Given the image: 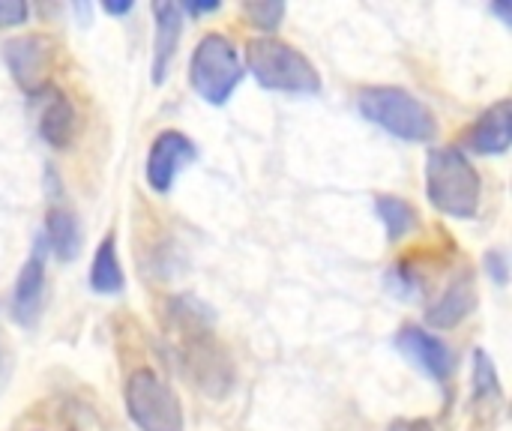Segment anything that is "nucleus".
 <instances>
[{"instance_id":"ddd939ff","label":"nucleus","mask_w":512,"mask_h":431,"mask_svg":"<svg viewBox=\"0 0 512 431\" xmlns=\"http://www.w3.org/2000/svg\"><path fill=\"white\" fill-rule=\"evenodd\" d=\"M153 21H156V33H153V63H150V81L159 87L165 84L180 36H183V12L177 3H153Z\"/></svg>"},{"instance_id":"f257e3e1","label":"nucleus","mask_w":512,"mask_h":431,"mask_svg":"<svg viewBox=\"0 0 512 431\" xmlns=\"http://www.w3.org/2000/svg\"><path fill=\"white\" fill-rule=\"evenodd\" d=\"M165 330L189 384L210 399H225L234 387V363L213 330V315L195 297L165 303Z\"/></svg>"},{"instance_id":"b1692460","label":"nucleus","mask_w":512,"mask_h":431,"mask_svg":"<svg viewBox=\"0 0 512 431\" xmlns=\"http://www.w3.org/2000/svg\"><path fill=\"white\" fill-rule=\"evenodd\" d=\"M132 0H123V3H102V12L105 15H129L132 12Z\"/></svg>"},{"instance_id":"6ab92c4d","label":"nucleus","mask_w":512,"mask_h":431,"mask_svg":"<svg viewBox=\"0 0 512 431\" xmlns=\"http://www.w3.org/2000/svg\"><path fill=\"white\" fill-rule=\"evenodd\" d=\"M243 15L249 18L252 27L273 33L285 18V3H279V0H252V3H243Z\"/></svg>"},{"instance_id":"423d86ee","label":"nucleus","mask_w":512,"mask_h":431,"mask_svg":"<svg viewBox=\"0 0 512 431\" xmlns=\"http://www.w3.org/2000/svg\"><path fill=\"white\" fill-rule=\"evenodd\" d=\"M123 405L138 431H183L180 399L153 369H135L126 378Z\"/></svg>"},{"instance_id":"f3484780","label":"nucleus","mask_w":512,"mask_h":431,"mask_svg":"<svg viewBox=\"0 0 512 431\" xmlns=\"http://www.w3.org/2000/svg\"><path fill=\"white\" fill-rule=\"evenodd\" d=\"M375 213H378V219H381L390 243L405 240L417 228V222H420L414 204L405 201V198H399V195H378L375 198Z\"/></svg>"},{"instance_id":"f8f14e48","label":"nucleus","mask_w":512,"mask_h":431,"mask_svg":"<svg viewBox=\"0 0 512 431\" xmlns=\"http://www.w3.org/2000/svg\"><path fill=\"white\" fill-rule=\"evenodd\" d=\"M512 141V105L510 99H501L489 105L474 126L465 135V147L480 156H501L510 150Z\"/></svg>"},{"instance_id":"dca6fc26","label":"nucleus","mask_w":512,"mask_h":431,"mask_svg":"<svg viewBox=\"0 0 512 431\" xmlns=\"http://www.w3.org/2000/svg\"><path fill=\"white\" fill-rule=\"evenodd\" d=\"M126 285V276H123V267H120V258H117V243H114V234H105V240L99 243L96 255H93V264H90V288L96 294H120Z\"/></svg>"},{"instance_id":"9b49d317","label":"nucleus","mask_w":512,"mask_h":431,"mask_svg":"<svg viewBox=\"0 0 512 431\" xmlns=\"http://www.w3.org/2000/svg\"><path fill=\"white\" fill-rule=\"evenodd\" d=\"M45 240L36 237L18 279H15V288H12V318L21 324V327H33L39 321V312H42V303H45Z\"/></svg>"},{"instance_id":"2eb2a0df","label":"nucleus","mask_w":512,"mask_h":431,"mask_svg":"<svg viewBox=\"0 0 512 431\" xmlns=\"http://www.w3.org/2000/svg\"><path fill=\"white\" fill-rule=\"evenodd\" d=\"M42 240H45V249L60 264H72L81 252V225H78L75 213L66 207H51V213L45 219Z\"/></svg>"},{"instance_id":"393cba45","label":"nucleus","mask_w":512,"mask_h":431,"mask_svg":"<svg viewBox=\"0 0 512 431\" xmlns=\"http://www.w3.org/2000/svg\"><path fill=\"white\" fill-rule=\"evenodd\" d=\"M492 12H495V15H501V21H504V24L510 27V24H512V6H510V3H492Z\"/></svg>"},{"instance_id":"20e7f679","label":"nucleus","mask_w":512,"mask_h":431,"mask_svg":"<svg viewBox=\"0 0 512 431\" xmlns=\"http://www.w3.org/2000/svg\"><path fill=\"white\" fill-rule=\"evenodd\" d=\"M246 66H249L252 78L267 90L291 93V96H318L321 93V75L312 66V60L276 36L249 39Z\"/></svg>"},{"instance_id":"1a4fd4ad","label":"nucleus","mask_w":512,"mask_h":431,"mask_svg":"<svg viewBox=\"0 0 512 431\" xmlns=\"http://www.w3.org/2000/svg\"><path fill=\"white\" fill-rule=\"evenodd\" d=\"M30 99L36 105V129L42 141L54 150H66L78 135V111L72 99L57 87H45Z\"/></svg>"},{"instance_id":"f03ea898","label":"nucleus","mask_w":512,"mask_h":431,"mask_svg":"<svg viewBox=\"0 0 512 431\" xmlns=\"http://www.w3.org/2000/svg\"><path fill=\"white\" fill-rule=\"evenodd\" d=\"M426 195L450 219H474L483 201V180L456 147H435L426 159Z\"/></svg>"},{"instance_id":"4468645a","label":"nucleus","mask_w":512,"mask_h":431,"mask_svg":"<svg viewBox=\"0 0 512 431\" xmlns=\"http://www.w3.org/2000/svg\"><path fill=\"white\" fill-rule=\"evenodd\" d=\"M474 309H477V285H474V276H471L468 270H462V273L447 285V291L429 306L426 321H429V327H435V330H453V327H459Z\"/></svg>"},{"instance_id":"5701e85b","label":"nucleus","mask_w":512,"mask_h":431,"mask_svg":"<svg viewBox=\"0 0 512 431\" xmlns=\"http://www.w3.org/2000/svg\"><path fill=\"white\" fill-rule=\"evenodd\" d=\"M216 9H219V3H186V6H180V12H189V15H210Z\"/></svg>"},{"instance_id":"412c9836","label":"nucleus","mask_w":512,"mask_h":431,"mask_svg":"<svg viewBox=\"0 0 512 431\" xmlns=\"http://www.w3.org/2000/svg\"><path fill=\"white\" fill-rule=\"evenodd\" d=\"M486 273H489V279H492L498 288H504V285H507V279H510V267H507V255H504L501 249L486 252Z\"/></svg>"},{"instance_id":"39448f33","label":"nucleus","mask_w":512,"mask_h":431,"mask_svg":"<svg viewBox=\"0 0 512 431\" xmlns=\"http://www.w3.org/2000/svg\"><path fill=\"white\" fill-rule=\"evenodd\" d=\"M243 75L246 69H243L240 51L225 33L201 36L189 60V84L204 102L225 105L240 87Z\"/></svg>"},{"instance_id":"a211bd4d","label":"nucleus","mask_w":512,"mask_h":431,"mask_svg":"<svg viewBox=\"0 0 512 431\" xmlns=\"http://www.w3.org/2000/svg\"><path fill=\"white\" fill-rule=\"evenodd\" d=\"M471 384H474V402L477 405L498 408L504 402V390H501L498 369H495V363H492V357L486 351H474V375H471Z\"/></svg>"},{"instance_id":"6e6552de","label":"nucleus","mask_w":512,"mask_h":431,"mask_svg":"<svg viewBox=\"0 0 512 431\" xmlns=\"http://www.w3.org/2000/svg\"><path fill=\"white\" fill-rule=\"evenodd\" d=\"M198 159V147L189 135L177 132V129H165L153 138L150 150H147V162H144V177L147 186L156 195H168L174 180Z\"/></svg>"},{"instance_id":"aec40b11","label":"nucleus","mask_w":512,"mask_h":431,"mask_svg":"<svg viewBox=\"0 0 512 431\" xmlns=\"http://www.w3.org/2000/svg\"><path fill=\"white\" fill-rule=\"evenodd\" d=\"M30 15V6L21 0H0V30L3 27H18Z\"/></svg>"},{"instance_id":"0eeeda50","label":"nucleus","mask_w":512,"mask_h":431,"mask_svg":"<svg viewBox=\"0 0 512 431\" xmlns=\"http://www.w3.org/2000/svg\"><path fill=\"white\" fill-rule=\"evenodd\" d=\"M3 60L15 84L36 96L39 90L51 87V72L57 63V42L48 33H27L15 36L3 45Z\"/></svg>"},{"instance_id":"4be33fe9","label":"nucleus","mask_w":512,"mask_h":431,"mask_svg":"<svg viewBox=\"0 0 512 431\" xmlns=\"http://www.w3.org/2000/svg\"><path fill=\"white\" fill-rule=\"evenodd\" d=\"M387 431H435V423L432 420H423V417H417V420H393Z\"/></svg>"},{"instance_id":"9d476101","label":"nucleus","mask_w":512,"mask_h":431,"mask_svg":"<svg viewBox=\"0 0 512 431\" xmlns=\"http://www.w3.org/2000/svg\"><path fill=\"white\" fill-rule=\"evenodd\" d=\"M396 351L411 366H417L420 372H426L429 378H435L438 384H447L450 375H453V366L456 363H453L450 348L438 336H432L429 330H423V327H414V324L402 327L396 333Z\"/></svg>"},{"instance_id":"7ed1b4c3","label":"nucleus","mask_w":512,"mask_h":431,"mask_svg":"<svg viewBox=\"0 0 512 431\" xmlns=\"http://www.w3.org/2000/svg\"><path fill=\"white\" fill-rule=\"evenodd\" d=\"M357 108L369 123L408 144H426L438 132L432 108L402 87H390V84L363 87L357 93Z\"/></svg>"}]
</instances>
